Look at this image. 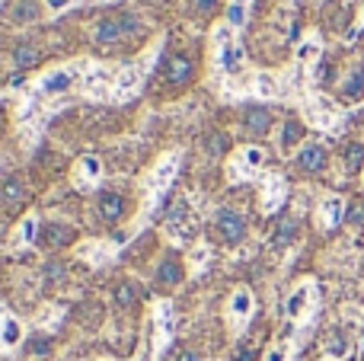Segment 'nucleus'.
<instances>
[{"instance_id":"1","label":"nucleus","mask_w":364,"mask_h":361,"mask_svg":"<svg viewBox=\"0 0 364 361\" xmlns=\"http://www.w3.org/2000/svg\"><path fill=\"white\" fill-rule=\"evenodd\" d=\"M310 122H314L316 128H326V131H339L342 112L336 109L333 99H326V96H314V99H310Z\"/></svg>"},{"instance_id":"2","label":"nucleus","mask_w":364,"mask_h":361,"mask_svg":"<svg viewBox=\"0 0 364 361\" xmlns=\"http://www.w3.org/2000/svg\"><path fill=\"white\" fill-rule=\"evenodd\" d=\"M195 70H198L195 58H192V55H186V51H179V55H170V58H166L164 80L170 83V87H186V83L195 77Z\"/></svg>"},{"instance_id":"3","label":"nucleus","mask_w":364,"mask_h":361,"mask_svg":"<svg viewBox=\"0 0 364 361\" xmlns=\"http://www.w3.org/2000/svg\"><path fill=\"white\" fill-rule=\"evenodd\" d=\"M77 240V230L70 224H61V221H48L38 227V243L45 249H64Z\"/></svg>"},{"instance_id":"4","label":"nucleus","mask_w":364,"mask_h":361,"mask_svg":"<svg viewBox=\"0 0 364 361\" xmlns=\"http://www.w3.org/2000/svg\"><path fill=\"white\" fill-rule=\"evenodd\" d=\"M218 234H220V240H224V243L237 247V243L246 237L243 215H240V211H233V208H220L218 211Z\"/></svg>"},{"instance_id":"5","label":"nucleus","mask_w":364,"mask_h":361,"mask_svg":"<svg viewBox=\"0 0 364 361\" xmlns=\"http://www.w3.org/2000/svg\"><path fill=\"white\" fill-rule=\"evenodd\" d=\"M326 163H329V151L323 144H304L297 151V166L304 173H320V170H326Z\"/></svg>"},{"instance_id":"6","label":"nucleus","mask_w":364,"mask_h":361,"mask_svg":"<svg viewBox=\"0 0 364 361\" xmlns=\"http://www.w3.org/2000/svg\"><path fill=\"white\" fill-rule=\"evenodd\" d=\"M119 38H125L122 16H102V19H96V26H93V42L96 45H112V42H119Z\"/></svg>"},{"instance_id":"7","label":"nucleus","mask_w":364,"mask_h":361,"mask_svg":"<svg viewBox=\"0 0 364 361\" xmlns=\"http://www.w3.org/2000/svg\"><path fill=\"white\" fill-rule=\"evenodd\" d=\"M346 211H348V205L342 202L339 195H329V198H323V205H320V224L326 230H333V227H339L342 221H346Z\"/></svg>"},{"instance_id":"8","label":"nucleus","mask_w":364,"mask_h":361,"mask_svg":"<svg viewBox=\"0 0 364 361\" xmlns=\"http://www.w3.org/2000/svg\"><path fill=\"white\" fill-rule=\"evenodd\" d=\"M100 215H102V221H109V224L122 221V217H125V198H122L119 192H102L100 195Z\"/></svg>"},{"instance_id":"9","label":"nucleus","mask_w":364,"mask_h":361,"mask_svg":"<svg viewBox=\"0 0 364 361\" xmlns=\"http://www.w3.org/2000/svg\"><path fill=\"white\" fill-rule=\"evenodd\" d=\"M182 279H186V269H182L179 256H166V259L160 262V269H157V281L164 288H176Z\"/></svg>"},{"instance_id":"10","label":"nucleus","mask_w":364,"mask_h":361,"mask_svg":"<svg viewBox=\"0 0 364 361\" xmlns=\"http://www.w3.org/2000/svg\"><path fill=\"white\" fill-rule=\"evenodd\" d=\"M218 64H220V70L224 74H240L243 70V45H237V42H227L224 48H220V55H218Z\"/></svg>"},{"instance_id":"11","label":"nucleus","mask_w":364,"mask_h":361,"mask_svg":"<svg viewBox=\"0 0 364 361\" xmlns=\"http://www.w3.org/2000/svg\"><path fill=\"white\" fill-rule=\"evenodd\" d=\"M77 80V70H68V68H61V70H55V74H48V77H42V93L45 96H55V93H64V90L70 87V83Z\"/></svg>"},{"instance_id":"12","label":"nucleus","mask_w":364,"mask_h":361,"mask_svg":"<svg viewBox=\"0 0 364 361\" xmlns=\"http://www.w3.org/2000/svg\"><path fill=\"white\" fill-rule=\"evenodd\" d=\"M243 122H246V128H250L252 134H265L272 128V112L265 106H252V109H246Z\"/></svg>"},{"instance_id":"13","label":"nucleus","mask_w":364,"mask_h":361,"mask_svg":"<svg viewBox=\"0 0 364 361\" xmlns=\"http://www.w3.org/2000/svg\"><path fill=\"white\" fill-rule=\"evenodd\" d=\"M342 99H348V102H358V99H364V68H358V70H352V74L342 80Z\"/></svg>"},{"instance_id":"14","label":"nucleus","mask_w":364,"mask_h":361,"mask_svg":"<svg viewBox=\"0 0 364 361\" xmlns=\"http://www.w3.org/2000/svg\"><path fill=\"white\" fill-rule=\"evenodd\" d=\"M26 198V183L19 176H6L0 183V202L4 205H19Z\"/></svg>"},{"instance_id":"15","label":"nucleus","mask_w":364,"mask_h":361,"mask_svg":"<svg viewBox=\"0 0 364 361\" xmlns=\"http://www.w3.org/2000/svg\"><path fill=\"white\" fill-rule=\"evenodd\" d=\"M301 138H304V122L301 119H288L282 125V151H294V147H301Z\"/></svg>"},{"instance_id":"16","label":"nucleus","mask_w":364,"mask_h":361,"mask_svg":"<svg viewBox=\"0 0 364 361\" xmlns=\"http://www.w3.org/2000/svg\"><path fill=\"white\" fill-rule=\"evenodd\" d=\"M310 294H314V285H301V288H294V294L288 298V317L291 320H297L304 311H307V304H310Z\"/></svg>"},{"instance_id":"17","label":"nucleus","mask_w":364,"mask_h":361,"mask_svg":"<svg viewBox=\"0 0 364 361\" xmlns=\"http://www.w3.org/2000/svg\"><path fill=\"white\" fill-rule=\"evenodd\" d=\"M320 51H323V42L316 36H310V38H304V42L297 45V61L314 64V61H320Z\"/></svg>"},{"instance_id":"18","label":"nucleus","mask_w":364,"mask_h":361,"mask_svg":"<svg viewBox=\"0 0 364 361\" xmlns=\"http://www.w3.org/2000/svg\"><path fill=\"white\" fill-rule=\"evenodd\" d=\"M141 83V68H128L115 77V96H128Z\"/></svg>"},{"instance_id":"19","label":"nucleus","mask_w":364,"mask_h":361,"mask_svg":"<svg viewBox=\"0 0 364 361\" xmlns=\"http://www.w3.org/2000/svg\"><path fill=\"white\" fill-rule=\"evenodd\" d=\"M38 58H42V55H38V48H36V45H16V48H13V64H16V68H36V64H38Z\"/></svg>"},{"instance_id":"20","label":"nucleus","mask_w":364,"mask_h":361,"mask_svg":"<svg viewBox=\"0 0 364 361\" xmlns=\"http://www.w3.org/2000/svg\"><path fill=\"white\" fill-rule=\"evenodd\" d=\"M38 0H16V6H13V19L16 23H32V19H38Z\"/></svg>"},{"instance_id":"21","label":"nucleus","mask_w":364,"mask_h":361,"mask_svg":"<svg viewBox=\"0 0 364 361\" xmlns=\"http://www.w3.org/2000/svg\"><path fill=\"white\" fill-rule=\"evenodd\" d=\"M256 93L262 96V99H272V96H278V80H275V74H269V70L256 74Z\"/></svg>"},{"instance_id":"22","label":"nucleus","mask_w":364,"mask_h":361,"mask_svg":"<svg viewBox=\"0 0 364 361\" xmlns=\"http://www.w3.org/2000/svg\"><path fill=\"white\" fill-rule=\"evenodd\" d=\"M294 237H297V221L294 217H284V221L275 227V243L278 247H284V243H291Z\"/></svg>"},{"instance_id":"23","label":"nucleus","mask_w":364,"mask_h":361,"mask_svg":"<svg viewBox=\"0 0 364 361\" xmlns=\"http://www.w3.org/2000/svg\"><path fill=\"white\" fill-rule=\"evenodd\" d=\"M265 189H269V192H265V208H269V211L278 208V202H282V195H284V183L278 176H272Z\"/></svg>"},{"instance_id":"24","label":"nucleus","mask_w":364,"mask_h":361,"mask_svg":"<svg viewBox=\"0 0 364 361\" xmlns=\"http://www.w3.org/2000/svg\"><path fill=\"white\" fill-rule=\"evenodd\" d=\"M134 301H138L134 285H132V281H122V285L115 288V304H119V307H134Z\"/></svg>"},{"instance_id":"25","label":"nucleus","mask_w":364,"mask_h":361,"mask_svg":"<svg viewBox=\"0 0 364 361\" xmlns=\"http://www.w3.org/2000/svg\"><path fill=\"white\" fill-rule=\"evenodd\" d=\"M346 166H348V170H361V166H364V144L355 141V144L346 147Z\"/></svg>"},{"instance_id":"26","label":"nucleus","mask_w":364,"mask_h":361,"mask_svg":"<svg viewBox=\"0 0 364 361\" xmlns=\"http://www.w3.org/2000/svg\"><path fill=\"white\" fill-rule=\"evenodd\" d=\"M346 352H348L346 336H342V333H333V336H329V343H326V355L329 358H342Z\"/></svg>"},{"instance_id":"27","label":"nucleus","mask_w":364,"mask_h":361,"mask_svg":"<svg viewBox=\"0 0 364 361\" xmlns=\"http://www.w3.org/2000/svg\"><path fill=\"white\" fill-rule=\"evenodd\" d=\"M227 23L230 26H243L246 23V4L243 0H233V4L227 6Z\"/></svg>"},{"instance_id":"28","label":"nucleus","mask_w":364,"mask_h":361,"mask_svg":"<svg viewBox=\"0 0 364 361\" xmlns=\"http://www.w3.org/2000/svg\"><path fill=\"white\" fill-rule=\"evenodd\" d=\"M100 176V160L96 157H83L80 160V183H90V179Z\"/></svg>"},{"instance_id":"29","label":"nucleus","mask_w":364,"mask_h":361,"mask_svg":"<svg viewBox=\"0 0 364 361\" xmlns=\"http://www.w3.org/2000/svg\"><path fill=\"white\" fill-rule=\"evenodd\" d=\"M250 311H252L250 291H237V298H233V313H237V317H246Z\"/></svg>"},{"instance_id":"30","label":"nucleus","mask_w":364,"mask_h":361,"mask_svg":"<svg viewBox=\"0 0 364 361\" xmlns=\"http://www.w3.org/2000/svg\"><path fill=\"white\" fill-rule=\"evenodd\" d=\"M45 281H51V285H55V281H61L64 275H68V269H64V262H45Z\"/></svg>"},{"instance_id":"31","label":"nucleus","mask_w":364,"mask_h":361,"mask_svg":"<svg viewBox=\"0 0 364 361\" xmlns=\"http://www.w3.org/2000/svg\"><path fill=\"white\" fill-rule=\"evenodd\" d=\"M173 170H176V157H166V160H164V166L157 170V176H154V183L164 185V183H166V176H170Z\"/></svg>"},{"instance_id":"32","label":"nucleus","mask_w":364,"mask_h":361,"mask_svg":"<svg viewBox=\"0 0 364 361\" xmlns=\"http://www.w3.org/2000/svg\"><path fill=\"white\" fill-rule=\"evenodd\" d=\"M243 160H246V166L252 170V166H259V163L265 160V153L259 151V147H246V151H243Z\"/></svg>"},{"instance_id":"33","label":"nucleus","mask_w":364,"mask_h":361,"mask_svg":"<svg viewBox=\"0 0 364 361\" xmlns=\"http://www.w3.org/2000/svg\"><path fill=\"white\" fill-rule=\"evenodd\" d=\"M16 339H19V323H16V320H6V323H4V343L13 345Z\"/></svg>"},{"instance_id":"34","label":"nucleus","mask_w":364,"mask_h":361,"mask_svg":"<svg viewBox=\"0 0 364 361\" xmlns=\"http://www.w3.org/2000/svg\"><path fill=\"white\" fill-rule=\"evenodd\" d=\"M218 6H220V0H195V10H198L201 16H211Z\"/></svg>"},{"instance_id":"35","label":"nucleus","mask_w":364,"mask_h":361,"mask_svg":"<svg viewBox=\"0 0 364 361\" xmlns=\"http://www.w3.org/2000/svg\"><path fill=\"white\" fill-rule=\"evenodd\" d=\"M346 215H348V221H352L355 227H361V224H364V205H352Z\"/></svg>"},{"instance_id":"36","label":"nucleus","mask_w":364,"mask_h":361,"mask_svg":"<svg viewBox=\"0 0 364 361\" xmlns=\"http://www.w3.org/2000/svg\"><path fill=\"white\" fill-rule=\"evenodd\" d=\"M32 352H36V355H51V343L48 339H32Z\"/></svg>"},{"instance_id":"37","label":"nucleus","mask_w":364,"mask_h":361,"mask_svg":"<svg viewBox=\"0 0 364 361\" xmlns=\"http://www.w3.org/2000/svg\"><path fill=\"white\" fill-rule=\"evenodd\" d=\"M214 38L220 42V48H224L227 42H233V38H230V26H218V29H214Z\"/></svg>"},{"instance_id":"38","label":"nucleus","mask_w":364,"mask_h":361,"mask_svg":"<svg viewBox=\"0 0 364 361\" xmlns=\"http://www.w3.org/2000/svg\"><path fill=\"white\" fill-rule=\"evenodd\" d=\"M227 147V138H220V134H214V141H211V151L214 153H220Z\"/></svg>"},{"instance_id":"39","label":"nucleus","mask_w":364,"mask_h":361,"mask_svg":"<svg viewBox=\"0 0 364 361\" xmlns=\"http://www.w3.org/2000/svg\"><path fill=\"white\" fill-rule=\"evenodd\" d=\"M361 26H364V13H361V16H358V23H355V29H348V42H355V38H358Z\"/></svg>"},{"instance_id":"40","label":"nucleus","mask_w":364,"mask_h":361,"mask_svg":"<svg viewBox=\"0 0 364 361\" xmlns=\"http://www.w3.org/2000/svg\"><path fill=\"white\" fill-rule=\"evenodd\" d=\"M269 361H284V349H282V345H278V349H272V352H269Z\"/></svg>"},{"instance_id":"41","label":"nucleus","mask_w":364,"mask_h":361,"mask_svg":"<svg viewBox=\"0 0 364 361\" xmlns=\"http://www.w3.org/2000/svg\"><path fill=\"white\" fill-rule=\"evenodd\" d=\"M179 361H201V355H198V352H182Z\"/></svg>"},{"instance_id":"42","label":"nucleus","mask_w":364,"mask_h":361,"mask_svg":"<svg viewBox=\"0 0 364 361\" xmlns=\"http://www.w3.org/2000/svg\"><path fill=\"white\" fill-rule=\"evenodd\" d=\"M23 83H26V77H23V74L10 77V87H13V90H19V87H23Z\"/></svg>"},{"instance_id":"43","label":"nucleus","mask_w":364,"mask_h":361,"mask_svg":"<svg viewBox=\"0 0 364 361\" xmlns=\"http://www.w3.org/2000/svg\"><path fill=\"white\" fill-rule=\"evenodd\" d=\"M51 10H58V6H68V0H48Z\"/></svg>"}]
</instances>
